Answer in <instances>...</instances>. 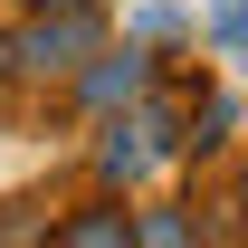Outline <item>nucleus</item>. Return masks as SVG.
I'll list each match as a JSON object with an SVG mask.
<instances>
[{
  "label": "nucleus",
  "mask_w": 248,
  "mask_h": 248,
  "mask_svg": "<svg viewBox=\"0 0 248 248\" xmlns=\"http://www.w3.org/2000/svg\"><path fill=\"white\" fill-rule=\"evenodd\" d=\"M162 77H172V67H162V48H143V38H105V48L67 77V105H77L86 124H105V115H124V105H143Z\"/></svg>",
  "instance_id": "1"
},
{
  "label": "nucleus",
  "mask_w": 248,
  "mask_h": 248,
  "mask_svg": "<svg viewBox=\"0 0 248 248\" xmlns=\"http://www.w3.org/2000/svg\"><path fill=\"white\" fill-rule=\"evenodd\" d=\"M10 48H19V77H29V86H67V77L105 48V10H29V19L10 29Z\"/></svg>",
  "instance_id": "2"
},
{
  "label": "nucleus",
  "mask_w": 248,
  "mask_h": 248,
  "mask_svg": "<svg viewBox=\"0 0 248 248\" xmlns=\"http://www.w3.org/2000/svg\"><path fill=\"white\" fill-rule=\"evenodd\" d=\"M229 134H239V86H219V77L182 86V162L229 153Z\"/></svg>",
  "instance_id": "3"
},
{
  "label": "nucleus",
  "mask_w": 248,
  "mask_h": 248,
  "mask_svg": "<svg viewBox=\"0 0 248 248\" xmlns=\"http://www.w3.org/2000/svg\"><path fill=\"white\" fill-rule=\"evenodd\" d=\"M67 248H134V201L124 191H95V201H77V210L58 219Z\"/></svg>",
  "instance_id": "4"
},
{
  "label": "nucleus",
  "mask_w": 248,
  "mask_h": 248,
  "mask_svg": "<svg viewBox=\"0 0 248 248\" xmlns=\"http://www.w3.org/2000/svg\"><path fill=\"white\" fill-rule=\"evenodd\" d=\"M201 239H210V219L191 201H134V248H201Z\"/></svg>",
  "instance_id": "5"
},
{
  "label": "nucleus",
  "mask_w": 248,
  "mask_h": 248,
  "mask_svg": "<svg viewBox=\"0 0 248 248\" xmlns=\"http://www.w3.org/2000/svg\"><path fill=\"white\" fill-rule=\"evenodd\" d=\"M124 38L162 48V67H172V48H201V10H182V0H143V10L124 19Z\"/></svg>",
  "instance_id": "6"
},
{
  "label": "nucleus",
  "mask_w": 248,
  "mask_h": 248,
  "mask_svg": "<svg viewBox=\"0 0 248 248\" xmlns=\"http://www.w3.org/2000/svg\"><path fill=\"white\" fill-rule=\"evenodd\" d=\"M239 38H248V0H210L201 10V58H239Z\"/></svg>",
  "instance_id": "7"
},
{
  "label": "nucleus",
  "mask_w": 248,
  "mask_h": 248,
  "mask_svg": "<svg viewBox=\"0 0 248 248\" xmlns=\"http://www.w3.org/2000/svg\"><path fill=\"white\" fill-rule=\"evenodd\" d=\"M10 86H29V77H19V48H10V29H0V95Z\"/></svg>",
  "instance_id": "8"
},
{
  "label": "nucleus",
  "mask_w": 248,
  "mask_h": 248,
  "mask_svg": "<svg viewBox=\"0 0 248 248\" xmlns=\"http://www.w3.org/2000/svg\"><path fill=\"white\" fill-rule=\"evenodd\" d=\"M229 210H239V219H248V153H239V162H229Z\"/></svg>",
  "instance_id": "9"
},
{
  "label": "nucleus",
  "mask_w": 248,
  "mask_h": 248,
  "mask_svg": "<svg viewBox=\"0 0 248 248\" xmlns=\"http://www.w3.org/2000/svg\"><path fill=\"white\" fill-rule=\"evenodd\" d=\"M29 10H105V0H29Z\"/></svg>",
  "instance_id": "10"
},
{
  "label": "nucleus",
  "mask_w": 248,
  "mask_h": 248,
  "mask_svg": "<svg viewBox=\"0 0 248 248\" xmlns=\"http://www.w3.org/2000/svg\"><path fill=\"white\" fill-rule=\"evenodd\" d=\"M239 67H248V38H239Z\"/></svg>",
  "instance_id": "11"
}]
</instances>
